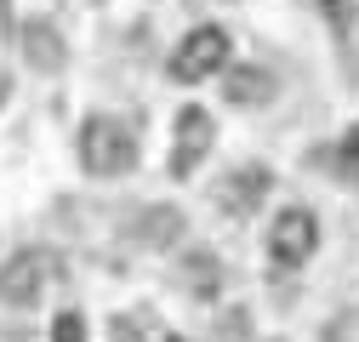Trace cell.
Instances as JSON below:
<instances>
[{"instance_id": "obj_7", "label": "cell", "mask_w": 359, "mask_h": 342, "mask_svg": "<svg viewBox=\"0 0 359 342\" xmlns=\"http://www.w3.org/2000/svg\"><path fill=\"white\" fill-rule=\"evenodd\" d=\"M222 92H229L234 109H262L268 97H274V74H268L262 63H240V69H229Z\"/></svg>"}, {"instance_id": "obj_14", "label": "cell", "mask_w": 359, "mask_h": 342, "mask_svg": "<svg viewBox=\"0 0 359 342\" xmlns=\"http://www.w3.org/2000/svg\"><path fill=\"white\" fill-rule=\"evenodd\" d=\"M165 342H189V336H165Z\"/></svg>"}, {"instance_id": "obj_5", "label": "cell", "mask_w": 359, "mask_h": 342, "mask_svg": "<svg viewBox=\"0 0 359 342\" xmlns=\"http://www.w3.org/2000/svg\"><path fill=\"white\" fill-rule=\"evenodd\" d=\"M52 268H57V256H52V251H34V245L12 251V256H6V268H0V303H34V296L46 291Z\"/></svg>"}, {"instance_id": "obj_10", "label": "cell", "mask_w": 359, "mask_h": 342, "mask_svg": "<svg viewBox=\"0 0 359 342\" xmlns=\"http://www.w3.org/2000/svg\"><path fill=\"white\" fill-rule=\"evenodd\" d=\"M183 274H189L183 285H189L194 296H217V285H222V263H217L211 251H194L189 263H183Z\"/></svg>"}, {"instance_id": "obj_2", "label": "cell", "mask_w": 359, "mask_h": 342, "mask_svg": "<svg viewBox=\"0 0 359 342\" xmlns=\"http://www.w3.org/2000/svg\"><path fill=\"white\" fill-rule=\"evenodd\" d=\"M229 52H234V40H229L222 23H194V29L171 46V80H183V86L211 80L217 69H229Z\"/></svg>"}, {"instance_id": "obj_1", "label": "cell", "mask_w": 359, "mask_h": 342, "mask_svg": "<svg viewBox=\"0 0 359 342\" xmlns=\"http://www.w3.org/2000/svg\"><path fill=\"white\" fill-rule=\"evenodd\" d=\"M80 165L92 177H120L137 165V137L120 114H86L80 120Z\"/></svg>"}, {"instance_id": "obj_3", "label": "cell", "mask_w": 359, "mask_h": 342, "mask_svg": "<svg viewBox=\"0 0 359 342\" xmlns=\"http://www.w3.org/2000/svg\"><path fill=\"white\" fill-rule=\"evenodd\" d=\"M211 143H217V120H211L200 103H189L183 114H177V125H171V177L189 183L194 171L205 165Z\"/></svg>"}, {"instance_id": "obj_12", "label": "cell", "mask_w": 359, "mask_h": 342, "mask_svg": "<svg viewBox=\"0 0 359 342\" xmlns=\"http://www.w3.org/2000/svg\"><path fill=\"white\" fill-rule=\"evenodd\" d=\"M342 160H348V165L359 160V125H353V132H342Z\"/></svg>"}, {"instance_id": "obj_8", "label": "cell", "mask_w": 359, "mask_h": 342, "mask_svg": "<svg viewBox=\"0 0 359 342\" xmlns=\"http://www.w3.org/2000/svg\"><path fill=\"white\" fill-rule=\"evenodd\" d=\"M268 189H274V171L268 165H240V171H229V183H222V205L229 211H251V205H262Z\"/></svg>"}, {"instance_id": "obj_11", "label": "cell", "mask_w": 359, "mask_h": 342, "mask_svg": "<svg viewBox=\"0 0 359 342\" xmlns=\"http://www.w3.org/2000/svg\"><path fill=\"white\" fill-rule=\"evenodd\" d=\"M52 342H86V320H80L74 308H63V314L52 320Z\"/></svg>"}, {"instance_id": "obj_13", "label": "cell", "mask_w": 359, "mask_h": 342, "mask_svg": "<svg viewBox=\"0 0 359 342\" xmlns=\"http://www.w3.org/2000/svg\"><path fill=\"white\" fill-rule=\"evenodd\" d=\"M6 92H12V74L0 69V109H6Z\"/></svg>"}, {"instance_id": "obj_9", "label": "cell", "mask_w": 359, "mask_h": 342, "mask_svg": "<svg viewBox=\"0 0 359 342\" xmlns=\"http://www.w3.org/2000/svg\"><path fill=\"white\" fill-rule=\"evenodd\" d=\"M183 228H189V217H183L177 205H149L143 217H137V240H143V245H154V251L177 245V240H183Z\"/></svg>"}, {"instance_id": "obj_4", "label": "cell", "mask_w": 359, "mask_h": 342, "mask_svg": "<svg viewBox=\"0 0 359 342\" xmlns=\"http://www.w3.org/2000/svg\"><path fill=\"white\" fill-rule=\"evenodd\" d=\"M320 251V223H313L308 205H285L274 223H268V256L280 268H302L308 256Z\"/></svg>"}, {"instance_id": "obj_6", "label": "cell", "mask_w": 359, "mask_h": 342, "mask_svg": "<svg viewBox=\"0 0 359 342\" xmlns=\"http://www.w3.org/2000/svg\"><path fill=\"white\" fill-rule=\"evenodd\" d=\"M23 57H29V69H40V74H57V69L69 63L57 23H46V18H29V23H23Z\"/></svg>"}]
</instances>
